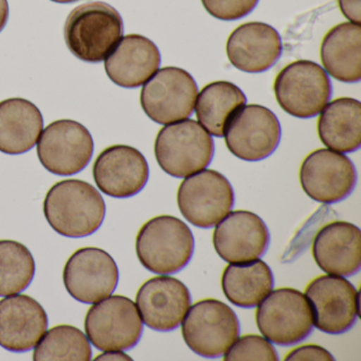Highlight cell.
Listing matches in <instances>:
<instances>
[{
    "label": "cell",
    "instance_id": "4316f807",
    "mask_svg": "<svg viewBox=\"0 0 361 361\" xmlns=\"http://www.w3.org/2000/svg\"><path fill=\"white\" fill-rule=\"evenodd\" d=\"M246 103V96L235 84L217 81L202 88L194 107L198 123L211 136L221 138L232 116Z\"/></svg>",
    "mask_w": 361,
    "mask_h": 361
},
{
    "label": "cell",
    "instance_id": "44dd1931",
    "mask_svg": "<svg viewBox=\"0 0 361 361\" xmlns=\"http://www.w3.org/2000/svg\"><path fill=\"white\" fill-rule=\"evenodd\" d=\"M312 257L325 274L355 276L361 268L360 229L348 221L327 224L314 236Z\"/></svg>",
    "mask_w": 361,
    "mask_h": 361
},
{
    "label": "cell",
    "instance_id": "ffe728a7",
    "mask_svg": "<svg viewBox=\"0 0 361 361\" xmlns=\"http://www.w3.org/2000/svg\"><path fill=\"white\" fill-rule=\"evenodd\" d=\"M226 50L232 66L238 71L248 73H265L282 56V39L270 25L246 23L230 35Z\"/></svg>",
    "mask_w": 361,
    "mask_h": 361
},
{
    "label": "cell",
    "instance_id": "9c48e42d",
    "mask_svg": "<svg viewBox=\"0 0 361 361\" xmlns=\"http://www.w3.org/2000/svg\"><path fill=\"white\" fill-rule=\"evenodd\" d=\"M235 197L230 181L214 170H202L185 177L177 192L183 216L195 227H215L233 208Z\"/></svg>",
    "mask_w": 361,
    "mask_h": 361
},
{
    "label": "cell",
    "instance_id": "603a6c76",
    "mask_svg": "<svg viewBox=\"0 0 361 361\" xmlns=\"http://www.w3.org/2000/svg\"><path fill=\"white\" fill-rule=\"evenodd\" d=\"M44 130L41 111L30 101L22 98L0 102V152L22 155L31 151Z\"/></svg>",
    "mask_w": 361,
    "mask_h": 361
},
{
    "label": "cell",
    "instance_id": "7a4b0ae2",
    "mask_svg": "<svg viewBox=\"0 0 361 361\" xmlns=\"http://www.w3.org/2000/svg\"><path fill=\"white\" fill-rule=\"evenodd\" d=\"M119 12L109 4L92 1L75 8L67 18L64 37L69 51L86 63H100L123 37Z\"/></svg>",
    "mask_w": 361,
    "mask_h": 361
},
{
    "label": "cell",
    "instance_id": "4dcf8cb0",
    "mask_svg": "<svg viewBox=\"0 0 361 361\" xmlns=\"http://www.w3.org/2000/svg\"><path fill=\"white\" fill-rule=\"evenodd\" d=\"M259 0H202L206 11L225 22L240 20L250 14Z\"/></svg>",
    "mask_w": 361,
    "mask_h": 361
},
{
    "label": "cell",
    "instance_id": "9a60e30c",
    "mask_svg": "<svg viewBox=\"0 0 361 361\" xmlns=\"http://www.w3.org/2000/svg\"><path fill=\"white\" fill-rule=\"evenodd\" d=\"M63 282L73 299L94 304L113 295L119 282V269L109 252L85 247L73 252L65 264Z\"/></svg>",
    "mask_w": 361,
    "mask_h": 361
},
{
    "label": "cell",
    "instance_id": "d6986e66",
    "mask_svg": "<svg viewBox=\"0 0 361 361\" xmlns=\"http://www.w3.org/2000/svg\"><path fill=\"white\" fill-rule=\"evenodd\" d=\"M48 329L43 306L30 295H7L0 300V346L11 352L32 350Z\"/></svg>",
    "mask_w": 361,
    "mask_h": 361
},
{
    "label": "cell",
    "instance_id": "ba28073f",
    "mask_svg": "<svg viewBox=\"0 0 361 361\" xmlns=\"http://www.w3.org/2000/svg\"><path fill=\"white\" fill-rule=\"evenodd\" d=\"M86 336L98 350H128L143 334V322L136 303L124 295H109L94 303L85 317Z\"/></svg>",
    "mask_w": 361,
    "mask_h": 361
},
{
    "label": "cell",
    "instance_id": "6da1fadb",
    "mask_svg": "<svg viewBox=\"0 0 361 361\" xmlns=\"http://www.w3.org/2000/svg\"><path fill=\"white\" fill-rule=\"evenodd\" d=\"M43 208L50 227L71 238H86L98 231L106 213L100 192L80 179H65L52 185Z\"/></svg>",
    "mask_w": 361,
    "mask_h": 361
},
{
    "label": "cell",
    "instance_id": "8fae6325",
    "mask_svg": "<svg viewBox=\"0 0 361 361\" xmlns=\"http://www.w3.org/2000/svg\"><path fill=\"white\" fill-rule=\"evenodd\" d=\"M304 295L312 307L314 326L323 333H346L360 314L359 291L344 276H318L307 285Z\"/></svg>",
    "mask_w": 361,
    "mask_h": 361
},
{
    "label": "cell",
    "instance_id": "d590c367",
    "mask_svg": "<svg viewBox=\"0 0 361 361\" xmlns=\"http://www.w3.org/2000/svg\"><path fill=\"white\" fill-rule=\"evenodd\" d=\"M51 1L58 4H71L75 3V1H77V0H51Z\"/></svg>",
    "mask_w": 361,
    "mask_h": 361
},
{
    "label": "cell",
    "instance_id": "3957f363",
    "mask_svg": "<svg viewBox=\"0 0 361 361\" xmlns=\"http://www.w3.org/2000/svg\"><path fill=\"white\" fill-rule=\"evenodd\" d=\"M194 236L187 224L172 215L147 221L136 238V253L141 265L154 274H177L192 259Z\"/></svg>",
    "mask_w": 361,
    "mask_h": 361
},
{
    "label": "cell",
    "instance_id": "83f0119b",
    "mask_svg": "<svg viewBox=\"0 0 361 361\" xmlns=\"http://www.w3.org/2000/svg\"><path fill=\"white\" fill-rule=\"evenodd\" d=\"M92 350L87 336L73 325H56L47 329L35 346L33 360L87 361Z\"/></svg>",
    "mask_w": 361,
    "mask_h": 361
},
{
    "label": "cell",
    "instance_id": "5bb4252c",
    "mask_svg": "<svg viewBox=\"0 0 361 361\" xmlns=\"http://www.w3.org/2000/svg\"><path fill=\"white\" fill-rule=\"evenodd\" d=\"M300 183L308 197L320 204H337L348 198L357 183L352 160L339 152L319 149L300 168Z\"/></svg>",
    "mask_w": 361,
    "mask_h": 361
},
{
    "label": "cell",
    "instance_id": "484cf974",
    "mask_svg": "<svg viewBox=\"0 0 361 361\" xmlns=\"http://www.w3.org/2000/svg\"><path fill=\"white\" fill-rule=\"evenodd\" d=\"M274 274L269 266L257 259L246 263L230 264L221 276L224 295L234 305L252 308L274 288Z\"/></svg>",
    "mask_w": 361,
    "mask_h": 361
},
{
    "label": "cell",
    "instance_id": "2e32d148",
    "mask_svg": "<svg viewBox=\"0 0 361 361\" xmlns=\"http://www.w3.org/2000/svg\"><path fill=\"white\" fill-rule=\"evenodd\" d=\"M213 246L230 264L255 261L265 255L270 233L265 221L250 211H230L213 232Z\"/></svg>",
    "mask_w": 361,
    "mask_h": 361
},
{
    "label": "cell",
    "instance_id": "e0dca14e",
    "mask_svg": "<svg viewBox=\"0 0 361 361\" xmlns=\"http://www.w3.org/2000/svg\"><path fill=\"white\" fill-rule=\"evenodd\" d=\"M94 183L105 195L128 198L140 193L149 177L143 154L130 145L107 147L97 157L92 168Z\"/></svg>",
    "mask_w": 361,
    "mask_h": 361
},
{
    "label": "cell",
    "instance_id": "ac0fdd59",
    "mask_svg": "<svg viewBox=\"0 0 361 361\" xmlns=\"http://www.w3.org/2000/svg\"><path fill=\"white\" fill-rule=\"evenodd\" d=\"M191 304L189 288L168 274L149 279L141 285L136 295L143 324L156 331H175Z\"/></svg>",
    "mask_w": 361,
    "mask_h": 361
},
{
    "label": "cell",
    "instance_id": "cb8c5ba5",
    "mask_svg": "<svg viewBox=\"0 0 361 361\" xmlns=\"http://www.w3.org/2000/svg\"><path fill=\"white\" fill-rule=\"evenodd\" d=\"M321 62L325 73L343 83L361 80V26L342 23L331 28L323 39Z\"/></svg>",
    "mask_w": 361,
    "mask_h": 361
},
{
    "label": "cell",
    "instance_id": "e575fe53",
    "mask_svg": "<svg viewBox=\"0 0 361 361\" xmlns=\"http://www.w3.org/2000/svg\"><path fill=\"white\" fill-rule=\"evenodd\" d=\"M9 4L8 0H0V32L4 30L9 20Z\"/></svg>",
    "mask_w": 361,
    "mask_h": 361
},
{
    "label": "cell",
    "instance_id": "277c9868",
    "mask_svg": "<svg viewBox=\"0 0 361 361\" xmlns=\"http://www.w3.org/2000/svg\"><path fill=\"white\" fill-rule=\"evenodd\" d=\"M212 136L191 119L166 124L155 140V157L164 172L185 178L204 170L214 156Z\"/></svg>",
    "mask_w": 361,
    "mask_h": 361
},
{
    "label": "cell",
    "instance_id": "d4e9b609",
    "mask_svg": "<svg viewBox=\"0 0 361 361\" xmlns=\"http://www.w3.org/2000/svg\"><path fill=\"white\" fill-rule=\"evenodd\" d=\"M318 135L327 149L353 153L361 145V104L353 98L327 103L318 120Z\"/></svg>",
    "mask_w": 361,
    "mask_h": 361
},
{
    "label": "cell",
    "instance_id": "7c38bea8",
    "mask_svg": "<svg viewBox=\"0 0 361 361\" xmlns=\"http://www.w3.org/2000/svg\"><path fill=\"white\" fill-rule=\"evenodd\" d=\"M281 124L267 107L250 104L240 107L226 126V145L232 155L244 161L266 159L278 149Z\"/></svg>",
    "mask_w": 361,
    "mask_h": 361
},
{
    "label": "cell",
    "instance_id": "1f68e13d",
    "mask_svg": "<svg viewBox=\"0 0 361 361\" xmlns=\"http://www.w3.org/2000/svg\"><path fill=\"white\" fill-rule=\"evenodd\" d=\"M286 361H310V360H335L333 355L320 345L308 344V345L299 346L290 350L285 357Z\"/></svg>",
    "mask_w": 361,
    "mask_h": 361
},
{
    "label": "cell",
    "instance_id": "4fadbf2b",
    "mask_svg": "<svg viewBox=\"0 0 361 361\" xmlns=\"http://www.w3.org/2000/svg\"><path fill=\"white\" fill-rule=\"evenodd\" d=\"M94 149L90 130L73 120L52 122L37 141V156L42 166L59 176L82 172L92 160Z\"/></svg>",
    "mask_w": 361,
    "mask_h": 361
},
{
    "label": "cell",
    "instance_id": "f546056e",
    "mask_svg": "<svg viewBox=\"0 0 361 361\" xmlns=\"http://www.w3.org/2000/svg\"><path fill=\"white\" fill-rule=\"evenodd\" d=\"M224 360H279L276 352L271 342L259 335H245L238 338L229 350L224 354Z\"/></svg>",
    "mask_w": 361,
    "mask_h": 361
},
{
    "label": "cell",
    "instance_id": "836d02e7",
    "mask_svg": "<svg viewBox=\"0 0 361 361\" xmlns=\"http://www.w3.org/2000/svg\"><path fill=\"white\" fill-rule=\"evenodd\" d=\"M94 360H132V358L123 353V350H106L98 355Z\"/></svg>",
    "mask_w": 361,
    "mask_h": 361
},
{
    "label": "cell",
    "instance_id": "8992f818",
    "mask_svg": "<svg viewBox=\"0 0 361 361\" xmlns=\"http://www.w3.org/2000/svg\"><path fill=\"white\" fill-rule=\"evenodd\" d=\"M180 324L185 344L204 358L224 356L240 336L238 316L219 300L198 301L188 310Z\"/></svg>",
    "mask_w": 361,
    "mask_h": 361
},
{
    "label": "cell",
    "instance_id": "30bf717a",
    "mask_svg": "<svg viewBox=\"0 0 361 361\" xmlns=\"http://www.w3.org/2000/svg\"><path fill=\"white\" fill-rule=\"evenodd\" d=\"M197 94V84L187 71L166 67L158 69L145 83L140 94L141 107L152 121L166 126L189 119Z\"/></svg>",
    "mask_w": 361,
    "mask_h": 361
},
{
    "label": "cell",
    "instance_id": "f1b7e54d",
    "mask_svg": "<svg viewBox=\"0 0 361 361\" xmlns=\"http://www.w3.org/2000/svg\"><path fill=\"white\" fill-rule=\"evenodd\" d=\"M35 269V257L25 245L16 240H0V297L28 288Z\"/></svg>",
    "mask_w": 361,
    "mask_h": 361
},
{
    "label": "cell",
    "instance_id": "5b68a950",
    "mask_svg": "<svg viewBox=\"0 0 361 361\" xmlns=\"http://www.w3.org/2000/svg\"><path fill=\"white\" fill-rule=\"evenodd\" d=\"M255 321L264 338L280 346L303 341L314 329L310 301L289 287L270 291L257 305Z\"/></svg>",
    "mask_w": 361,
    "mask_h": 361
},
{
    "label": "cell",
    "instance_id": "7402d4cb",
    "mask_svg": "<svg viewBox=\"0 0 361 361\" xmlns=\"http://www.w3.org/2000/svg\"><path fill=\"white\" fill-rule=\"evenodd\" d=\"M161 64L157 46L143 35L122 37L105 60L107 77L123 88L140 87L147 83Z\"/></svg>",
    "mask_w": 361,
    "mask_h": 361
},
{
    "label": "cell",
    "instance_id": "52a82bcc",
    "mask_svg": "<svg viewBox=\"0 0 361 361\" xmlns=\"http://www.w3.org/2000/svg\"><path fill=\"white\" fill-rule=\"evenodd\" d=\"M274 94L281 109L299 119L316 117L329 102L331 82L324 69L312 61H295L274 80Z\"/></svg>",
    "mask_w": 361,
    "mask_h": 361
},
{
    "label": "cell",
    "instance_id": "d6a6232c",
    "mask_svg": "<svg viewBox=\"0 0 361 361\" xmlns=\"http://www.w3.org/2000/svg\"><path fill=\"white\" fill-rule=\"evenodd\" d=\"M342 14L354 24L360 25L361 23V3L360 0H338Z\"/></svg>",
    "mask_w": 361,
    "mask_h": 361
}]
</instances>
